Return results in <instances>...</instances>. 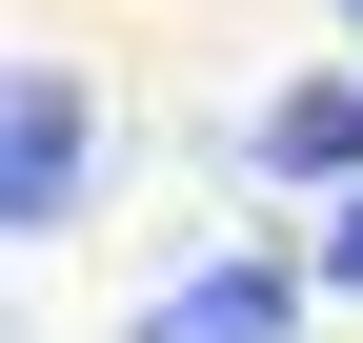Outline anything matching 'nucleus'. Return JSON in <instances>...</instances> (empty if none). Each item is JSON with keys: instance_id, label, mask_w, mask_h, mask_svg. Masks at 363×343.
<instances>
[{"instance_id": "nucleus-1", "label": "nucleus", "mask_w": 363, "mask_h": 343, "mask_svg": "<svg viewBox=\"0 0 363 343\" xmlns=\"http://www.w3.org/2000/svg\"><path fill=\"white\" fill-rule=\"evenodd\" d=\"M81 121H101V101H81L61 61H21V121H0V202H21V242L61 223V202H81V162H101V142H81Z\"/></svg>"}, {"instance_id": "nucleus-2", "label": "nucleus", "mask_w": 363, "mask_h": 343, "mask_svg": "<svg viewBox=\"0 0 363 343\" xmlns=\"http://www.w3.org/2000/svg\"><path fill=\"white\" fill-rule=\"evenodd\" d=\"M303 303H323V283H303V263H202V283H182V303H142V343H283Z\"/></svg>"}, {"instance_id": "nucleus-3", "label": "nucleus", "mask_w": 363, "mask_h": 343, "mask_svg": "<svg viewBox=\"0 0 363 343\" xmlns=\"http://www.w3.org/2000/svg\"><path fill=\"white\" fill-rule=\"evenodd\" d=\"M242 162L262 182H363V81H303L283 121H242Z\"/></svg>"}, {"instance_id": "nucleus-4", "label": "nucleus", "mask_w": 363, "mask_h": 343, "mask_svg": "<svg viewBox=\"0 0 363 343\" xmlns=\"http://www.w3.org/2000/svg\"><path fill=\"white\" fill-rule=\"evenodd\" d=\"M323 283H343V303H363V202H343V242H323Z\"/></svg>"}]
</instances>
